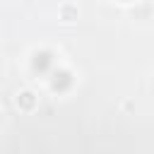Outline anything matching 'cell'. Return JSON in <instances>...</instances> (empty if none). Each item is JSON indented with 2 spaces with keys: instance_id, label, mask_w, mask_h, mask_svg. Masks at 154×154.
<instances>
[{
  "instance_id": "6da1fadb",
  "label": "cell",
  "mask_w": 154,
  "mask_h": 154,
  "mask_svg": "<svg viewBox=\"0 0 154 154\" xmlns=\"http://www.w3.org/2000/svg\"><path fill=\"white\" fill-rule=\"evenodd\" d=\"M34 67H36L38 72H46V70L51 67V53H38L36 60H34Z\"/></svg>"
},
{
  "instance_id": "7a4b0ae2",
  "label": "cell",
  "mask_w": 154,
  "mask_h": 154,
  "mask_svg": "<svg viewBox=\"0 0 154 154\" xmlns=\"http://www.w3.org/2000/svg\"><path fill=\"white\" fill-rule=\"evenodd\" d=\"M67 84H70V75H67V72H58L55 79H53V87H55V89H65Z\"/></svg>"
}]
</instances>
